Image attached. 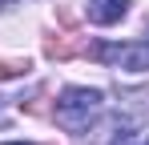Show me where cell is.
<instances>
[{"label":"cell","mask_w":149,"mask_h":145,"mask_svg":"<svg viewBox=\"0 0 149 145\" xmlns=\"http://www.w3.org/2000/svg\"><path fill=\"white\" fill-rule=\"evenodd\" d=\"M28 72V61H0V81L4 77H24Z\"/></svg>","instance_id":"5"},{"label":"cell","mask_w":149,"mask_h":145,"mask_svg":"<svg viewBox=\"0 0 149 145\" xmlns=\"http://www.w3.org/2000/svg\"><path fill=\"white\" fill-rule=\"evenodd\" d=\"M8 145H24V141H8Z\"/></svg>","instance_id":"6"},{"label":"cell","mask_w":149,"mask_h":145,"mask_svg":"<svg viewBox=\"0 0 149 145\" xmlns=\"http://www.w3.org/2000/svg\"><path fill=\"white\" fill-rule=\"evenodd\" d=\"M101 89H65L61 93V101H56V125L65 129V133H85L89 125H93V117L101 113Z\"/></svg>","instance_id":"1"},{"label":"cell","mask_w":149,"mask_h":145,"mask_svg":"<svg viewBox=\"0 0 149 145\" xmlns=\"http://www.w3.org/2000/svg\"><path fill=\"white\" fill-rule=\"evenodd\" d=\"M141 145H149V141H141Z\"/></svg>","instance_id":"7"},{"label":"cell","mask_w":149,"mask_h":145,"mask_svg":"<svg viewBox=\"0 0 149 145\" xmlns=\"http://www.w3.org/2000/svg\"><path fill=\"white\" fill-rule=\"evenodd\" d=\"M89 56L105 61V65H117V69H129V72H149V48L145 45H93Z\"/></svg>","instance_id":"2"},{"label":"cell","mask_w":149,"mask_h":145,"mask_svg":"<svg viewBox=\"0 0 149 145\" xmlns=\"http://www.w3.org/2000/svg\"><path fill=\"white\" fill-rule=\"evenodd\" d=\"M129 12V0H93L89 4V20L93 24H117Z\"/></svg>","instance_id":"3"},{"label":"cell","mask_w":149,"mask_h":145,"mask_svg":"<svg viewBox=\"0 0 149 145\" xmlns=\"http://www.w3.org/2000/svg\"><path fill=\"white\" fill-rule=\"evenodd\" d=\"M45 52H49L52 61H69L77 52V45L69 40V36H52V40H45Z\"/></svg>","instance_id":"4"}]
</instances>
